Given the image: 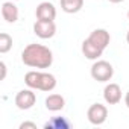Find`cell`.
Listing matches in <instances>:
<instances>
[{
	"label": "cell",
	"mask_w": 129,
	"mask_h": 129,
	"mask_svg": "<svg viewBox=\"0 0 129 129\" xmlns=\"http://www.w3.org/2000/svg\"><path fill=\"white\" fill-rule=\"evenodd\" d=\"M21 61L32 69H49L53 64V52L43 44H27L21 52Z\"/></svg>",
	"instance_id": "1"
},
{
	"label": "cell",
	"mask_w": 129,
	"mask_h": 129,
	"mask_svg": "<svg viewBox=\"0 0 129 129\" xmlns=\"http://www.w3.org/2000/svg\"><path fill=\"white\" fill-rule=\"evenodd\" d=\"M24 84L32 88V90H40V91H46L50 93L55 90L56 87V78L52 73H46V72H38V70H30L26 73L24 76Z\"/></svg>",
	"instance_id": "2"
},
{
	"label": "cell",
	"mask_w": 129,
	"mask_h": 129,
	"mask_svg": "<svg viewBox=\"0 0 129 129\" xmlns=\"http://www.w3.org/2000/svg\"><path fill=\"white\" fill-rule=\"evenodd\" d=\"M114 76V67L108 61L97 59L91 66V78L97 82H109Z\"/></svg>",
	"instance_id": "3"
},
{
	"label": "cell",
	"mask_w": 129,
	"mask_h": 129,
	"mask_svg": "<svg viewBox=\"0 0 129 129\" xmlns=\"http://www.w3.org/2000/svg\"><path fill=\"white\" fill-rule=\"evenodd\" d=\"M87 117H88V121L91 124L100 126L108 118V108L102 103H93L87 111Z\"/></svg>",
	"instance_id": "4"
},
{
	"label": "cell",
	"mask_w": 129,
	"mask_h": 129,
	"mask_svg": "<svg viewBox=\"0 0 129 129\" xmlns=\"http://www.w3.org/2000/svg\"><path fill=\"white\" fill-rule=\"evenodd\" d=\"M15 106L21 111H27L30 109L35 102H37V94L34 93L32 88H27V90H20L15 96Z\"/></svg>",
	"instance_id": "5"
},
{
	"label": "cell",
	"mask_w": 129,
	"mask_h": 129,
	"mask_svg": "<svg viewBox=\"0 0 129 129\" xmlns=\"http://www.w3.org/2000/svg\"><path fill=\"white\" fill-rule=\"evenodd\" d=\"M34 34L41 38V40H49L53 38L56 34V24L55 21H43V20H37L34 23Z\"/></svg>",
	"instance_id": "6"
},
{
	"label": "cell",
	"mask_w": 129,
	"mask_h": 129,
	"mask_svg": "<svg viewBox=\"0 0 129 129\" xmlns=\"http://www.w3.org/2000/svg\"><path fill=\"white\" fill-rule=\"evenodd\" d=\"M35 17L37 20H43V21H55L56 18L55 5L50 2H41L35 9Z\"/></svg>",
	"instance_id": "7"
},
{
	"label": "cell",
	"mask_w": 129,
	"mask_h": 129,
	"mask_svg": "<svg viewBox=\"0 0 129 129\" xmlns=\"http://www.w3.org/2000/svg\"><path fill=\"white\" fill-rule=\"evenodd\" d=\"M87 40L91 41L93 44H96L97 47H100L102 50H105L111 43V35L106 29H94Z\"/></svg>",
	"instance_id": "8"
},
{
	"label": "cell",
	"mask_w": 129,
	"mask_h": 129,
	"mask_svg": "<svg viewBox=\"0 0 129 129\" xmlns=\"http://www.w3.org/2000/svg\"><path fill=\"white\" fill-rule=\"evenodd\" d=\"M103 99L108 105H117L121 100V88L118 84L109 82L105 88H103Z\"/></svg>",
	"instance_id": "9"
},
{
	"label": "cell",
	"mask_w": 129,
	"mask_h": 129,
	"mask_svg": "<svg viewBox=\"0 0 129 129\" xmlns=\"http://www.w3.org/2000/svg\"><path fill=\"white\" fill-rule=\"evenodd\" d=\"M18 15H20V12H18L17 5L14 3V0H12V2H5L2 5V17H3L5 21L15 23L18 20Z\"/></svg>",
	"instance_id": "10"
},
{
	"label": "cell",
	"mask_w": 129,
	"mask_h": 129,
	"mask_svg": "<svg viewBox=\"0 0 129 129\" xmlns=\"http://www.w3.org/2000/svg\"><path fill=\"white\" fill-rule=\"evenodd\" d=\"M81 49H82L84 56H85L87 59H91V61H97V59L103 55V52H105V50H102L100 47H97L96 44H93V43L88 41V40H84Z\"/></svg>",
	"instance_id": "11"
},
{
	"label": "cell",
	"mask_w": 129,
	"mask_h": 129,
	"mask_svg": "<svg viewBox=\"0 0 129 129\" xmlns=\"http://www.w3.org/2000/svg\"><path fill=\"white\" fill-rule=\"evenodd\" d=\"M46 109L52 111V112H58L61 109H64L66 106V99H64L61 94H49L46 97Z\"/></svg>",
	"instance_id": "12"
},
{
	"label": "cell",
	"mask_w": 129,
	"mask_h": 129,
	"mask_svg": "<svg viewBox=\"0 0 129 129\" xmlns=\"http://www.w3.org/2000/svg\"><path fill=\"white\" fill-rule=\"evenodd\" d=\"M84 6V0H61V9L66 14H78Z\"/></svg>",
	"instance_id": "13"
},
{
	"label": "cell",
	"mask_w": 129,
	"mask_h": 129,
	"mask_svg": "<svg viewBox=\"0 0 129 129\" xmlns=\"http://www.w3.org/2000/svg\"><path fill=\"white\" fill-rule=\"evenodd\" d=\"M12 49V37L6 32L0 34V53H8Z\"/></svg>",
	"instance_id": "14"
},
{
	"label": "cell",
	"mask_w": 129,
	"mask_h": 129,
	"mask_svg": "<svg viewBox=\"0 0 129 129\" xmlns=\"http://www.w3.org/2000/svg\"><path fill=\"white\" fill-rule=\"evenodd\" d=\"M44 127H53V129H69L70 127V123L67 120H64V118H59V117H55L52 121L46 123Z\"/></svg>",
	"instance_id": "15"
},
{
	"label": "cell",
	"mask_w": 129,
	"mask_h": 129,
	"mask_svg": "<svg viewBox=\"0 0 129 129\" xmlns=\"http://www.w3.org/2000/svg\"><path fill=\"white\" fill-rule=\"evenodd\" d=\"M24 127H32V129H37V124L34 121H23L20 124V129H24Z\"/></svg>",
	"instance_id": "16"
},
{
	"label": "cell",
	"mask_w": 129,
	"mask_h": 129,
	"mask_svg": "<svg viewBox=\"0 0 129 129\" xmlns=\"http://www.w3.org/2000/svg\"><path fill=\"white\" fill-rule=\"evenodd\" d=\"M0 69H2V76H0V81H3L5 78H6V64L2 61L0 62Z\"/></svg>",
	"instance_id": "17"
},
{
	"label": "cell",
	"mask_w": 129,
	"mask_h": 129,
	"mask_svg": "<svg viewBox=\"0 0 129 129\" xmlns=\"http://www.w3.org/2000/svg\"><path fill=\"white\" fill-rule=\"evenodd\" d=\"M124 105L127 106V109H129V91L126 93V96H124Z\"/></svg>",
	"instance_id": "18"
},
{
	"label": "cell",
	"mask_w": 129,
	"mask_h": 129,
	"mask_svg": "<svg viewBox=\"0 0 129 129\" xmlns=\"http://www.w3.org/2000/svg\"><path fill=\"white\" fill-rule=\"evenodd\" d=\"M108 2H111V3H121V2H124V0H108Z\"/></svg>",
	"instance_id": "19"
},
{
	"label": "cell",
	"mask_w": 129,
	"mask_h": 129,
	"mask_svg": "<svg viewBox=\"0 0 129 129\" xmlns=\"http://www.w3.org/2000/svg\"><path fill=\"white\" fill-rule=\"evenodd\" d=\"M126 41H127V44H129V30H127V34H126Z\"/></svg>",
	"instance_id": "20"
},
{
	"label": "cell",
	"mask_w": 129,
	"mask_h": 129,
	"mask_svg": "<svg viewBox=\"0 0 129 129\" xmlns=\"http://www.w3.org/2000/svg\"><path fill=\"white\" fill-rule=\"evenodd\" d=\"M127 20H129V11H127Z\"/></svg>",
	"instance_id": "21"
},
{
	"label": "cell",
	"mask_w": 129,
	"mask_h": 129,
	"mask_svg": "<svg viewBox=\"0 0 129 129\" xmlns=\"http://www.w3.org/2000/svg\"><path fill=\"white\" fill-rule=\"evenodd\" d=\"M14 2H18V0H14Z\"/></svg>",
	"instance_id": "22"
}]
</instances>
